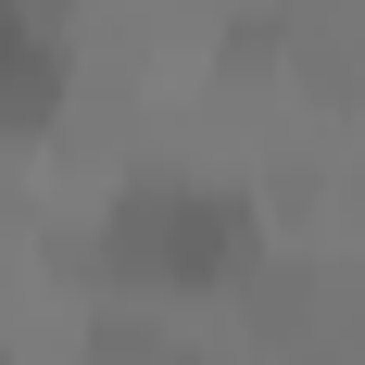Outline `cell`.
Listing matches in <instances>:
<instances>
[{
	"label": "cell",
	"mask_w": 365,
	"mask_h": 365,
	"mask_svg": "<svg viewBox=\"0 0 365 365\" xmlns=\"http://www.w3.org/2000/svg\"><path fill=\"white\" fill-rule=\"evenodd\" d=\"M101 277L139 302H215V290H252L264 277V227L240 189L215 177H126L101 202Z\"/></svg>",
	"instance_id": "1"
},
{
	"label": "cell",
	"mask_w": 365,
	"mask_h": 365,
	"mask_svg": "<svg viewBox=\"0 0 365 365\" xmlns=\"http://www.w3.org/2000/svg\"><path fill=\"white\" fill-rule=\"evenodd\" d=\"M76 365H202V353H189V328H177V315H151V302L126 290L113 315H88V340H76Z\"/></svg>",
	"instance_id": "2"
},
{
	"label": "cell",
	"mask_w": 365,
	"mask_h": 365,
	"mask_svg": "<svg viewBox=\"0 0 365 365\" xmlns=\"http://www.w3.org/2000/svg\"><path fill=\"white\" fill-rule=\"evenodd\" d=\"M51 26H63L51 0H0V63H26V51H38V38H51Z\"/></svg>",
	"instance_id": "3"
}]
</instances>
